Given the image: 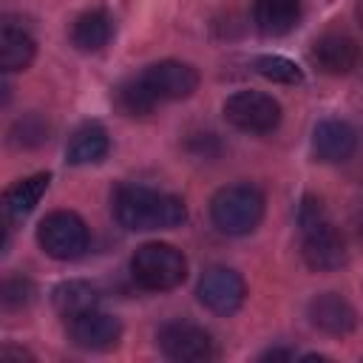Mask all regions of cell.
<instances>
[{
	"label": "cell",
	"mask_w": 363,
	"mask_h": 363,
	"mask_svg": "<svg viewBox=\"0 0 363 363\" xmlns=\"http://www.w3.org/2000/svg\"><path fill=\"white\" fill-rule=\"evenodd\" d=\"M116 99H119V108H122L125 113H130V116L153 113V111L162 105V102L153 96V91L142 82V77H133V79L122 82V85H119V94H116Z\"/></svg>",
	"instance_id": "ffe728a7"
},
{
	"label": "cell",
	"mask_w": 363,
	"mask_h": 363,
	"mask_svg": "<svg viewBox=\"0 0 363 363\" xmlns=\"http://www.w3.org/2000/svg\"><path fill=\"white\" fill-rule=\"evenodd\" d=\"M196 295H199V301L210 312H216V315H233L235 309H241L244 295H247V286H244V278L235 269H230V267H210L199 278Z\"/></svg>",
	"instance_id": "ba28073f"
},
{
	"label": "cell",
	"mask_w": 363,
	"mask_h": 363,
	"mask_svg": "<svg viewBox=\"0 0 363 363\" xmlns=\"http://www.w3.org/2000/svg\"><path fill=\"white\" fill-rule=\"evenodd\" d=\"M295 357V349H269L261 354V360H292Z\"/></svg>",
	"instance_id": "cb8c5ba5"
},
{
	"label": "cell",
	"mask_w": 363,
	"mask_h": 363,
	"mask_svg": "<svg viewBox=\"0 0 363 363\" xmlns=\"http://www.w3.org/2000/svg\"><path fill=\"white\" fill-rule=\"evenodd\" d=\"M357 230H360V235H363V207H360V213H357Z\"/></svg>",
	"instance_id": "484cf974"
},
{
	"label": "cell",
	"mask_w": 363,
	"mask_h": 363,
	"mask_svg": "<svg viewBox=\"0 0 363 363\" xmlns=\"http://www.w3.org/2000/svg\"><path fill=\"white\" fill-rule=\"evenodd\" d=\"M130 275L145 289L167 292V289H176L187 278V258L173 244L150 241V244H142L133 252Z\"/></svg>",
	"instance_id": "277c9868"
},
{
	"label": "cell",
	"mask_w": 363,
	"mask_h": 363,
	"mask_svg": "<svg viewBox=\"0 0 363 363\" xmlns=\"http://www.w3.org/2000/svg\"><path fill=\"white\" fill-rule=\"evenodd\" d=\"M224 119L247 133H269L281 125V105L261 91H235L224 102Z\"/></svg>",
	"instance_id": "52a82bcc"
},
{
	"label": "cell",
	"mask_w": 363,
	"mask_h": 363,
	"mask_svg": "<svg viewBox=\"0 0 363 363\" xmlns=\"http://www.w3.org/2000/svg\"><path fill=\"white\" fill-rule=\"evenodd\" d=\"M298 227H301V252L309 269L332 272L346 264V241L335 230L323 204L315 196H306L301 201Z\"/></svg>",
	"instance_id": "7a4b0ae2"
},
{
	"label": "cell",
	"mask_w": 363,
	"mask_h": 363,
	"mask_svg": "<svg viewBox=\"0 0 363 363\" xmlns=\"http://www.w3.org/2000/svg\"><path fill=\"white\" fill-rule=\"evenodd\" d=\"M108 147H111L108 130L99 122H85L71 133V139L65 145V162L68 164H94V162L105 159Z\"/></svg>",
	"instance_id": "9a60e30c"
},
{
	"label": "cell",
	"mask_w": 363,
	"mask_h": 363,
	"mask_svg": "<svg viewBox=\"0 0 363 363\" xmlns=\"http://www.w3.org/2000/svg\"><path fill=\"white\" fill-rule=\"evenodd\" d=\"M51 301H54V309L62 315V318H77V315H85L91 309H96L99 303V289L88 281H79V278H71V281H62L54 286L51 292Z\"/></svg>",
	"instance_id": "ac0fdd59"
},
{
	"label": "cell",
	"mask_w": 363,
	"mask_h": 363,
	"mask_svg": "<svg viewBox=\"0 0 363 363\" xmlns=\"http://www.w3.org/2000/svg\"><path fill=\"white\" fill-rule=\"evenodd\" d=\"M142 82L153 91V96L159 102H176V99H187L193 96V91L199 88V74L193 65L179 62V60H162L147 65L142 74Z\"/></svg>",
	"instance_id": "9c48e42d"
},
{
	"label": "cell",
	"mask_w": 363,
	"mask_h": 363,
	"mask_svg": "<svg viewBox=\"0 0 363 363\" xmlns=\"http://www.w3.org/2000/svg\"><path fill=\"white\" fill-rule=\"evenodd\" d=\"M111 37H113V17L102 9L79 14L71 26V43L79 51H99L111 43Z\"/></svg>",
	"instance_id": "2e32d148"
},
{
	"label": "cell",
	"mask_w": 363,
	"mask_h": 363,
	"mask_svg": "<svg viewBox=\"0 0 363 363\" xmlns=\"http://www.w3.org/2000/svg\"><path fill=\"white\" fill-rule=\"evenodd\" d=\"M264 218V193L255 184H227L210 199V221L224 235H247Z\"/></svg>",
	"instance_id": "3957f363"
},
{
	"label": "cell",
	"mask_w": 363,
	"mask_h": 363,
	"mask_svg": "<svg viewBox=\"0 0 363 363\" xmlns=\"http://www.w3.org/2000/svg\"><path fill=\"white\" fill-rule=\"evenodd\" d=\"M309 57L323 74L340 77V74H352L360 65L363 54H360L357 40H352L349 34H340V31H329L312 43Z\"/></svg>",
	"instance_id": "8fae6325"
},
{
	"label": "cell",
	"mask_w": 363,
	"mask_h": 363,
	"mask_svg": "<svg viewBox=\"0 0 363 363\" xmlns=\"http://www.w3.org/2000/svg\"><path fill=\"white\" fill-rule=\"evenodd\" d=\"M48 182H51L48 173H34V176L20 179L17 184H11V187L6 190V199H3L6 216H9V218H26V216L40 204V199L45 196Z\"/></svg>",
	"instance_id": "d6986e66"
},
{
	"label": "cell",
	"mask_w": 363,
	"mask_h": 363,
	"mask_svg": "<svg viewBox=\"0 0 363 363\" xmlns=\"http://www.w3.org/2000/svg\"><path fill=\"white\" fill-rule=\"evenodd\" d=\"M357 17H360V23H363V0H357Z\"/></svg>",
	"instance_id": "4316f807"
},
{
	"label": "cell",
	"mask_w": 363,
	"mask_h": 363,
	"mask_svg": "<svg viewBox=\"0 0 363 363\" xmlns=\"http://www.w3.org/2000/svg\"><path fill=\"white\" fill-rule=\"evenodd\" d=\"M156 343L167 360L176 363H204L216 357V343L210 332L190 320H170L159 329Z\"/></svg>",
	"instance_id": "8992f818"
},
{
	"label": "cell",
	"mask_w": 363,
	"mask_h": 363,
	"mask_svg": "<svg viewBox=\"0 0 363 363\" xmlns=\"http://www.w3.org/2000/svg\"><path fill=\"white\" fill-rule=\"evenodd\" d=\"M113 216L125 230H173L187 218V207L179 196L162 193L145 184H122L113 196Z\"/></svg>",
	"instance_id": "6da1fadb"
},
{
	"label": "cell",
	"mask_w": 363,
	"mask_h": 363,
	"mask_svg": "<svg viewBox=\"0 0 363 363\" xmlns=\"http://www.w3.org/2000/svg\"><path fill=\"white\" fill-rule=\"evenodd\" d=\"M0 357H3V360H11V357H17V360H31V354H28L26 349H14V346H3Z\"/></svg>",
	"instance_id": "d4e9b609"
},
{
	"label": "cell",
	"mask_w": 363,
	"mask_h": 363,
	"mask_svg": "<svg viewBox=\"0 0 363 363\" xmlns=\"http://www.w3.org/2000/svg\"><path fill=\"white\" fill-rule=\"evenodd\" d=\"M37 54V45H34V37L14 26V23H6L3 31H0V68L6 74H14V71H26L31 65Z\"/></svg>",
	"instance_id": "e0dca14e"
},
{
	"label": "cell",
	"mask_w": 363,
	"mask_h": 363,
	"mask_svg": "<svg viewBox=\"0 0 363 363\" xmlns=\"http://www.w3.org/2000/svg\"><path fill=\"white\" fill-rule=\"evenodd\" d=\"M34 295H37V289L26 275L3 281V289H0V301H3L6 309H23L34 301Z\"/></svg>",
	"instance_id": "603a6c76"
},
{
	"label": "cell",
	"mask_w": 363,
	"mask_h": 363,
	"mask_svg": "<svg viewBox=\"0 0 363 363\" xmlns=\"http://www.w3.org/2000/svg\"><path fill=\"white\" fill-rule=\"evenodd\" d=\"M306 315H309V323L326 335H349L354 326H357V315L352 309V303L337 295V292H320L309 301L306 306Z\"/></svg>",
	"instance_id": "7c38bea8"
},
{
	"label": "cell",
	"mask_w": 363,
	"mask_h": 363,
	"mask_svg": "<svg viewBox=\"0 0 363 363\" xmlns=\"http://www.w3.org/2000/svg\"><path fill=\"white\" fill-rule=\"evenodd\" d=\"M255 71L264 79L281 82V85H301L303 82V71L292 60H286L281 54H264V57H258L255 60Z\"/></svg>",
	"instance_id": "44dd1931"
},
{
	"label": "cell",
	"mask_w": 363,
	"mask_h": 363,
	"mask_svg": "<svg viewBox=\"0 0 363 363\" xmlns=\"http://www.w3.org/2000/svg\"><path fill=\"white\" fill-rule=\"evenodd\" d=\"M252 20L264 37H284L301 20V0H255Z\"/></svg>",
	"instance_id": "5bb4252c"
},
{
	"label": "cell",
	"mask_w": 363,
	"mask_h": 363,
	"mask_svg": "<svg viewBox=\"0 0 363 363\" xmlns=\"http://www.w3.org/2000/svg\"><path fill=\"white\" fill-rule=\"evenodd\" d=\"M357 147V130L343 119H323L312 130V150L320 162H346Z\"/></svg>",
	"instance_id": "4fadbf2b"
},
{
	"label": "cell",
	"mask_w": 363,
	"mask_h": 363,
	"mask_svg": "<svg viewBox=\"0 0 363 363\" xmlns=\"http://www.w3.org/2000/svg\"><path fill=\"white\" fill-rule=\"evenodd\" d=\"M37 241L45 255L57 261H77L85 255L91 235L85 221L71 210H54L48 213L37 227Z\"/></svg>",
	"instance_id": "5b68a950"
},
{
	"label": "cell",
	"mask_w": 363,
	"mask_h": 363,
	"mask_svg": "<svg viewBox=\"0 0 363 363\" xmlns=\"http://www.w3.org/2000/svg\"><path fill=\"white\" fill-rule=\"evenodd\" d=\"M48 139V122L40 113H26L11 128V145L17 147H37Z\"/></svg>",
	"instance_id": "7402d4cb"
},
{
	"label": "cell",
	"mask_w": 363,
	"mask_h": 363,
	"mask_svg": "<svg viewBox=\"0 0 363 363\" xmlns=\"http://www.w3.org/2000/svg\"><path fill=\"white\" fill-rule=\"evenodd\" d=\"M68 337L74 340V346H79L85 352H108L119 343L122 323H119V318H113L108 312L91 309V312L68 320Z\"/></svg>",
	"instance_id": "30bf717a"
}]
</instances>
